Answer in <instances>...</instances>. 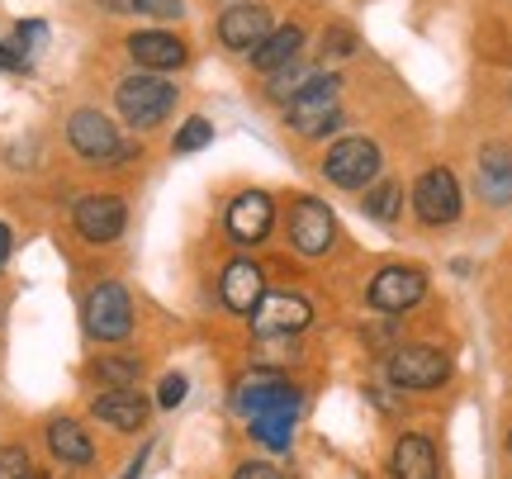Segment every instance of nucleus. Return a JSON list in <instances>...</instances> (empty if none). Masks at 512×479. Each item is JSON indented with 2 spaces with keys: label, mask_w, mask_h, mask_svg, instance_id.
I'll return each mask as SVG.
<instances>
[{
  "label": "nucleus",
  "mask_w": 512,
  "mask_h": 479,
  "mask_svg": "<svg viewBox=\"0 0 512 479\" xmlns=\"http://www.w3.org/2000/svg\"><path fill=\"white\" fill-rule=\"evenodd\" d=\"M114 105H119L128 129L147 133L176 110V86H171L162 72H133L114 86Z\"/></svg>",
  "instance_id": "1"
},
{
  "label": "nucleus",
  "mask_w": 512,
  "mask_h": 479,
  "mask_svg": "<svg viewBox=\"0 0 512 479\" xmlns=\"http://www.w3.org/2000/svg\"><path fill=\"white\" fill-rule=\"evenodd\" d=\"M67 143H72L76 157L100 162V166H124V162H133V157H138V148H133V143H124V138H119V129H114L100 110H76L72 119H67Z\"/></svg>",
  "instance_id": "2"
},
{
  "label": "nucleus",
  "mask_w": 512,
  "mask_h": 479,
  "mask_svg": "<svg viewBox=\"0 0 512 479\" xmlns=\"http://www.w3.org/2000/svg\"><path fill=\"white\" fill-rule=\"evenodd\" d=\"M337 91H342L337 76H309L285 105L290 129L299 138H323L328 129H337Z\"/></svg>",
  "instance_id": "3"
},
{
  "label": "nucleus",
  "mask_w": 512,
  "mask_h": 479,
  "mask_svg": "<svg viewBox=\"0 0 512 479\" xmlns=\"http://www.w3.org/2000/svg\"><path fill=\"white\" fill-rule=\"evenodd\" d=\"M81 323H86V337H95V342H124L133 332V299H128V290L119 280H100L86 295Z\"/></svg>",
  "instance_id": "4"
},
{
  "label": "nucleus",
  "mask_w": 512,
  "mask_h": 479,
  "mask_svg": "<svg viewBox=\"0 0 512 479\" xmlns=\"http://www.w3.org/2000/svg\"><path fill=\"white\" fill-rule=\"evenodd\" d=\"M384 375L399 389H437L451 380V356L437 347H399L384 361Z\"/></svg>",
  "instance_id": "5"
},
{
  "label": "nucleus",
  "mask_w": 512,
  "mask_h": 479,
  "mask_svg": "<svg viewBox=\"0 0 512 479\" xmlns=\"http://www.w3.org/2000/svg\"><path fill=\"white\" fill-rule=\"evenodd\" d=\"M323 176L342 190H366L380 176V148L370 138H342L337 148L323 157Z\"/></svg>",
  "instance_id": "6"
},
{
  "label": "nucleus",
  "mask_w": 512,
  "mask_h": 479,
  "mask_svg": "<svg viewBox=\"0 0 512 479\" xmlns=\"http://www.w3.org/2000/svg\"><path fill=\"white\" fill-rule=\"evenodd\" d=\"M413 214L427 228H446V223L460 219V181L446 166H432V171L418 176V185H413Z\"/></svg>",
  "instance_id": "7"
},
{
  "label": "nucleus",
  "mask_w": 512,
  "mask_h": 479,
  "mask_svg": "<svg viewBox=\"0 0 512 479\" xmlns=\"http://www.w3.org/2000/svg\"><path fill=\"white\" fill-rule=\"evenodd\" d=\"M313 323V309L304 295H290V290H275V295H261V304L252 309V332L256 337H294Z\"/></svg>",
  "instance_id": "8"
},
{
  "label": "nucleus",
  "mask_w": 512,
  "mask_h": 479,
  "mask_svg": "<svg viewBox=\"0 0 512 479\" xmlns=\"http://www.w3.org/2000/svg\"><path fill=\"white\" fill-rule=\"evenodd\" d=\"M124 223H128V209L119 195H86V200L72 204V228L86 242H95V247H105V242L119 238Z\"/></svg>",
  "instance_id": "9"
},
{
  "label": "nucleus",
  "mask_w": 512,
  "mask_h": 479,
  "mask_svg": "<svg viewBox=\"0 0 512 479\" xmlns=\"http://www.w3.org/2000/svg\"><path fill=\"white\" fill-rule=\"evenodd\" d=\"M332 238H337V223H332V209L323 200H313V195H304V200L294 204L290 214V242L299 257H323L332 247Z\"/></svg>",
  "instance_id": "10"
},
{
  "label": "nucleus",
  "mask_w": 512,
  "mask_h": 479,
  "mask_svg": "<svg viewBox=\"0 0 512 479\" xmlns=\"http://www.w3.org/2000/svg\"><path fill=\"white\" fill-rule=\"evenodd\" d=\"M422 295H427V276H422L418 266H384L380 276L370 280V304L380 314H403Z\"/></svg>",
  "instance_id": "11"
},
{
  "label": "nucleus",
  "mask_w": 512,
  "mask_h": 479,
  "mask_svg": "<svg viewBox=\"0 0 512 479\" xmlns=\"http://www.w3.org/2000/svg\"><path fill=\"white\" fill-rule=\"evenodd\" d=\"M271 223H275V204L266 190H242L238 200L228 204V233H233V242H242V247L266 242Z\"/></svg>",
  "instance_id": "12"
},
{
  "label": "nucleus",
  "mask_w": 512,
  "mask_h": 479,
  "mask_svg": "<svg viewBox=\"0 0 512 479\" xmlns=\"http://www.w3.org/2000/svg\"><path fill=\"white\" fill-rule=\"evenodd\" d=\"M475 185H479V200H484V204L508 209V204H512V148H503V143L479 148Z\"/></svg>",
  "instance_id": "13"
},
{
  "label": "nucleus",
  "mask_w": 512,
  "mask_h": 479,
  "mask_svg": "<svg viewBox=\"0 0 512 479\" xmlns=\"http://www.w3.org/2000/svg\"><path fill=\"white\" fill-rule=\"evenodd\" d=\"M266 34H271V10L266 5H233L219 19V38L238 53H256L266 43Z\"/></svg>",
  "instance_id": "14"
},
{
  "label": "nucleus",
  "mask_w": 512,
  "mask_h": 479,
  "mask_svg": "<svg viewBox=\"0 0 512 479\" xmlns=\"http://www.w3.org/2000/svg\"><path fill=\"white\" fill-rule=\"evenodd\" d=\"M128 57L143 72H176L185 62V43L176 34H162V29H143V34H128Z\"/></svg>",
  "instance_id": "15"
},
{
  "label": "nucleus",
  "mask_w": 512,
  "mask_h": 479,
  "mask_svg": "<svg viewBox=\"0 0 512 479\" xmlns=\"http://www.w3.org/2000/svg\"><path fill=\"white\" fill-rule=\"evenodd\" d=\"M91 413L105 427H114V432H138V427L147 423L152 404H147L138 389H105V394H95Z\"/></svg>",
  "instance_id": "16"
},
{
  "label": "nucleus",
  "mask_w": 512,
  "mask_h": 479,
  "mask_svg": "<svg viewBox=\"0 0 512 479\" xmlns=\"http://www.w3.org/2000/svg\"><path fill=\"white\" fill-rule=\"evenodd\" d=\"M233 404H238L247 418H256V413H275V408L299 413V389L280 385L275 375H252V380L238 389V399H233Z\"/></svg>",
  "instance_id": "17"
},
{
  "label": "nucleus",
  "mask_w": 512,
  "mask_h": 479,
  "mask_svg": "<svg viewBox=\"0 0 512 479\" xmlns=\"http://www.w3.org/2000/svg\"><path fill=\"white\" fill-rule=\"evenodd\" d=\"M219 290H223V304H228L233 314H252L256 304H261V295H266V276H261L256 261H233V266L223 271Z\"/></svg>",
  "instance_id": "18"
},
{
  "label": "nucleus",
  "mask_w": 512,
  "mask_h": 479,
  "mask_svg": "<svg viewBox=\"0 0 512 479\" xmlns=\"http://www.w3.org/2000/svg\"><path fill=\"white\" fill-rule=\"evenodd\" d=\"M389 475L394 479H441L437 470V446L418 437V432H408L394 442V456H389Z\"/></svg>",
  "instance_id": "19"
},
{
  "label": "nucleus",
  "mask_w": 512,
  "mask_h": 479,
  "mask_svg": "<svg viewBox=\"0 0 512 479\" xmlns=\"http://www.w3.org/2000/svg\"><path fill=\"white\" fill-rule=\"evenodd\" d=\"M48 451H53L62 465H91L95 461L91 432L76 423V418H53V423H48Z\"/></svg>",
  "instance_id": "20"
},
{
  "label": "nucleus",
  "mask_w": 512,
  "mask_h": 479,
  "mask_svg": "<svg viewBox=\"0 0 512 479\" xmlns=\"http://www.w3.org/2000/svg\"><path fill=\"white\" fill-rule=\"evenodd\" d=\"M299 48H304V29H299V24H285V29H271L266 43L247 57H252L256 72H280V67L299 62Z\"/></svg>",
  "instance_id": "21"
},
{
  "label": "nucleus",
  "mask_w": 512,
  "mask_h": 479,
  "mask_svg": "<svg viewBox=\"0 0 512 479\" xmlns=\"http://www.w3.org/2000/svg\"><path fill=\"white\" fill-rule=\"evenodd\" d=\"M252 437L266 451H290V437H294V413L275 408V413H256L252 418Z\"/></svg>",
  "instance_id": "22"
},
{
  "label": "nucleus",
  "mask_w": 512,
  "mask_h": 479,
  "mask_svg": "<svg viewBox=\"0 0 512 479\" xmlns=\"http://www.w3.org/2000/svg\"><path fill=\"white\" fill-rule=\"evenodd\" d=\"M91 375L105 389H133L138 375H143V361H138V356H100L91 366Z\"/></svg>",
  "instance_id": "23"
},
{
  "label": "nucleus",
  "mask_w": 512,
  "mask_h": 479,
  "mask_svg": "<svg viewBox=\"0 0 512 479\" xmlns=\"http://www.w3.org/2000/svg\"><path fill=\"white\" fill-rule=\"evenodd\" d=\"M399 200H403V185L399 181H380V185H366V209L375 223H394L399 219Z\"/></svg>",
  "instance_id": "24"
},
{
  "label": "nucleus",
  "mask_w": 512,
  "mask_h": 479,
  "mask_svg": "<svg viewBox=\"0 0 512 479\" xmlns=\"http://www.w3.org/2000/svg\"><path fill=\"white\" fill-rule=\"evenodd\" d=\"M209 143H214V124L200 119V114H195V119H185L181 129H176V138H171V148L176 152H200V148H209Z\"/></svg>",
  "instance_id": "25"
},
{
  "label": "nucleus",
  "mask_w": 512,
  "mask_h": 479,
  "mask_svg": "<svg viewBox=\"0 0 512 479\" xmlns=\"http://www.w3.org/2000/svg\"><path fill=\"white\" fill-rule=\"evenodd\" d=\"M24 475H34L29 451L24 446H0V479H24Z\"/></svg>",
  "instance_id": "26"
},
{
  "label": "nucleus",
  "mask_w": 512,
  "mask_h": 479,
  "mask_svg": "<svg viewBox=\"0 0 512 479\" xmlns=\"http://www.w3.org/2000/svg\"><path fill=\"white\" fill-rule=\"evenodd\" d=\"M309 76H304V67L299 62H290V67H280V72H271V95L275 100H290L294 86H304Z\"/></svg>",
  "instance_id": "27"
},
{
  "label": "nucleus",
  "mask_w": 512,
  "mask_h": 479,
  "mask_svg": "<svg viewBox=\"0 0 512 479\" xmlns=\"http://www.w3.org/2000/svg\"><path fill=\"white\" fill-rule=\"evenodd\" d=\"M128 5L147 19H181L185 15V0H128Z\"/></svg>",
  "instance_id": "28"
},
{
  "label": "nucleus",
  "mask_w": 512,
  "mask_h": 479,
  "mask_svg": "<svg viewBox=\"0 0 512 479\" xmlns=\"http://www.w3.org/2000/svg\"><path fill=\"white\" fill-rule=\"evenodd\" d=\"M323 53H328V57H351V53H356V34H351V29H342V24H332L328 34H323Z\"/></svg>",
  "instance_id": "29"
},
{
  "label": "nucleus",
  "mask_w": 512,
  "mask_h": 479,
  "mask_svg": "<svg viewBox=\"0 0 512 479\" xmlns=\"http://www.w3.org/2000/svg\"><path fill=\"white\" fill-rule=\"evenodd\" d=\"M185 389H190V380H185V375H166L162 389H157V404H162V408H181L185 404Z\"/></svg>",
  "instance_id": "30"
},
{
  "label": "nucleus",
  "mask_w": 512,
  "mask_h": 479,
  "mask_svg": "<svg viewBox=\"0 0 512 479\" xmlns=\"http://www.w3.org/2000/svg\"><path fill=\"white\" fill-rule=\"evenodd\" d=\"M15 43L29 53V48H43L48 43V24H38V19H29V24H19L15 29Z\"/></svg>",
  "instance_id": "31"
},
{
  "label": "nucleus",
  "mask_w": 512,
  "mask_h": 479,
  "mask_svg": "<svg viewBox=\"0 0 512 479\" xmlns=\"http://www.w3.org/2000/svg\"><path fill=\"white\" fill-rule=\"evenodd\" d=\"M0 67H5V72H29V53H24L19 43H5V38H0Z\"/></svg>",
  "instance_id": "32"
},
{
  "label": "nucleus",
  "mask_w": 512,
  "mask_h": 479,
  "mask_svg": "<svg viewBox=\"0 0 512 479\" xmlns=\"http://www.w3.org/2000/svg\"><path fill=\"white\" fill-rule=\"evenodd\" d=\"M233 479H285L275 465H266V461H242L238 470H233Z\"/></svg>",
  "instance_id": "33"
},
{
  "label": "nucleus",
  "mask_w": 512,
  "mask_h": 479,
  "mask_svg": "<svg viewBox=\"0 0 512 479\" xmlns=\"http://www.w3.org/2000/svg\"><path fill=\"white\" fill-rule=\"evenodd\" d=\"M10 252H15V238H10V228H5V223H0V266H5V261H10Z\"/></svg>",
  "instance_id": "34"
},
{
  "label": "nucleus",
  "mask_w": 512,
  "mask_h": 479,
  "mask_svg": "<svg viewBox=\"0 0 512 479\" xmlns=\"http://www.w3.org/2000/svg\"><path fill=\"white\" fill-rule=\"evenodd\" d=\"M147 456H152V446H143V451H138V461L128 465V475H124V479H138V475H143V465H147Z\"/></svg>",
  "instance_id": "35"
},
{
  "label": "nucleus",
  "mask_w": 512,
  "mask_h": 479,
  "mask_svg": "<svg viewBox=\"0 0 512 479\" xmlns=\"http://www.w3.org/2000/svg\"><path fill=\"white\" fill-rule=\"evenodd\" d=\"M508 456H512V432H508Z\"/></svg>",
  "instance_id": "36"
},
{
  "label": "nucleus",
  "mask_w": 512,
  "mask_h": 479,
  "mask_svg": "<svg viewBox=\"0 0 512 479\" xmlns=\"http://www.w3.org/2000/svg\"><path fill=\"white\" fill-rule=\"evenodd\" d=\"M24 479H38V475H24Z\"/></svg>",
  "instance_id": "37"
}]
</instances>
